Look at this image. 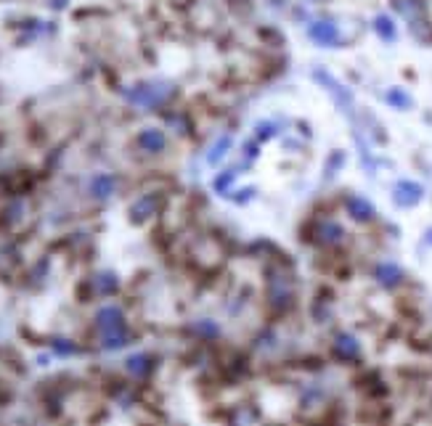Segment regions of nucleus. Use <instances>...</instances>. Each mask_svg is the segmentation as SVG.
Wrapping results in <instances>:
<instances>
[{"label":"nucleus","instance_id":"1","mask_svg":"<svg viewBox=\"0 0 432 426\" xmlns=\"http://www.w3.org/2000/svg\"><path fill=\"white\" fill-rule=\"evenodd\" d=\"M96 328L101 334L104 341V350H119L128 344V323H125V315L117 305H106L96 312Z\"/></svg>","mask_w":432,"mask_h":426},{"label":"nucleus","instance_id":"2","mask_svg":"<svg viewBox=\"0 0 432 426\" xmlns=\"http://www.w3.org/2000/svg\"><path fill=\"white\" fill-rule=\"evenodd\" d=\"M122 96H125V101L138 106V109H157V106H162L170 96H173V85H167V82H138L133 88H125L122 90Z\"/></svg>","mask_w":432,"mask_h":426},{"label":"nucleus","instance_id":"3","mask_svg":"<svg viewBox=\"0 0 432 426\" xmlns=\"http://www.w3.org/2000/svg\"><path fill=\"white\" fill-rule=\"evenodd\" d=\"M308 37H311L316 45H321V48H337V45L343 43L340 27H337L334 21H329V19H316V21H311V24H308Z\"/></svg>","mask_w":432,"mask_h":426},{"label":"nucleus","instance_id":"4","mask_svg":"<svg viewBox=\"0 0 432 426\" xmlns=\"http://www.w3.org/2000/svg\"><path fill=\"white\" fill-rule=\"evenodd\" d=\"M313 77L329 90V93H331V96H334V101L340 103V109H343L345 114H353V96H350V90L345 88L340 80H334L327 69H316Z\"/></svg>","mask_w":432,"mask_h":426},{"label":"nucleus","instance_id":"5","mask_svg":"<svg viewBox=\"0 0 432 426\" xmlns=\"http://www.w3.org/2000/svg\"><path fill=\"white\" fill-rule=\"evenodd\" d=\"M422 199H424V188L419 183H414V180H398L395 188H392V202L403 206V209L417 206Z\"/></svg>","mask_w":432,"mask_h":426},{"label":"nucleus","instance_id":"6","mask_svg":"<svg viewBox=\"0 0 432 426\" xmlns=\"http://www.w3.org/2000/svg\"><path fill=\"white\" fill-rule=\"evenodd\" d=\"M345 209H347V215L356 222H372L377 218V209H374L372 202L363 199V196H358V193H350L345 199Z\"/></svg>","mask_w":432,"mask_h":426},{"label":"nucleus","instance_id":"7","mask_svg":"<svg viewBox=\"0 0 432 426\" xmlns=\"http://www.w3.org/2000/svg\"><path fill=\"white\" fill-rule=\"evenodd\" d=\"M157 212H159V196L144 193L141 199H135L133 204H130V220L144 222V220H149L151 215H157Z\"/></svg>","mask_w":432,"mask_h":426},{"label":"nucleus","instance_id":"8","mask_svg":"<svg viewBox=\"0 0 432 426\" xmlns=\"http://www.w3.org/2000/svg\"><path fill=\"white\" fill-rule=\"evenodd\" d=\"M345 238V228L334 220H321L316 225V241L324 247H334Z\"/></svg>","mask_w":432,"mask_h":426},{"label":"nucleus","instance_id":"9","mask_svg":"<svg viewBox=\"0 0 432 426\" xmlns=\"http://www.w3.org/2000/svg\"><path fill=\"white\" fill-rule=\"evenodd\" d=\"M135 143L144 148L146 154H159V151L167 146V138H164V132L159 130V127H146V130L138 132Z\"/></svg>","mask_w":432,"mask_h":426},{"label":"nucleus","instance_id":"10","mask_svg":"<svg viewBox=\"0 0 432 426\" xmlns=\"http://www.w3.org/2000/svg\"><path fill=\"white\" fill-rule=\"evenodd\" d=\"M331 350H334V355H337L340 360H358L361 344H358V339L353 337V334H337Z\"/></svg>","mask_w":432,"mask_h":426},{"label":"nucleus","instance_id":"11","mask_svg":"<svg viewBox=\"0 0 432 426\" xmlns=\"http://www.w3.org/2000/svg\"><path fill=\"white\" fill-rule=\"evenodd\" d=\"M374 278H377V283H382L385 289H395L403 281V270L395 263H379L374 267Z\"/></svg>","mask_w":432,"mask_h":426},{"label":"nucleus","instance_id":"12","mask_svg":"<svg viewBox=\"0 0 432 426\" xmlns=\"http://www.w3.org/2000/svg\"><path fill=\"white\" fill-rule=\"evenodd\" d=\"M117 188V177L109 175V172H98V175L90 180V193L96 199H109Z\"/></svg>","mask_w":432,"mask_h":426},{"label":"nucleus","instance_id":"13","mask_svg":"<svg viewBox=\"0 0 432 426\" xmlns=\"http://www.w3.org/2000/svg\"><path fill=\"white\" fill-rule=\"evenodd\" d=\"M374 32H377L385 43H395V37H398V27H395V21H392L388 14H379L374 19Z\"/></svg>","mask_w":432,"mask_h":426},{"label":"nucleus","instance_id":"14","mask_svg":"<svg viewBox=\"0 0 432 426\" xmlns=\"http://www.w3.org/2000/svg\"><path fill=\"white\" fill-rule=\"evenodd\" d=\"M231 146H234V138H231V135H221V138H218V141L212 143V148H209L207 164H212V167H215V164L221 162L225 154L231 151Z\"/></svg>","mask_w":432,"mask_h":426},{"label":"nucleus","instance_id":"15","mask_svg":"<svg viewBox=\"0 0 432 426\" xmlns=\"http://www.w3.org/2000/svg\"><path fill=\"white\" fill-rule=\"evenodd\" d=\"M385 101H388L390 106H395V109H401V112H406V109L414 106V98H411L403 88H390L388 93H385Z\"/></svg>","mask_w":432,"mask_h":426},{"label":"nucleus","instance_id":"16","mask_svg":"<svg viewBox=\"0 0 432 426\" xmlns=\"http://www.w3.org/2000/svg\"><path fill=\"white\" fill-rule=\"evenodd\" d=\"M270 296H273V302L276 305H286V302H292L289 296H292V292H289V281L286 278H273V283H270Z\"/></svg>","mask_w":432,"mask_h":426},{"label":"nucleus","instance_id":"17","mask_svg":"<svg viewBox=\"0 0 432 426\" xmlns=\"http://www.w3.org/2000/svg\"><path fill=\"white\" fill-rule=\"evenodd\" d=\"M125 366H128V371L135 373V376H146L151 371V357L149 355H133V357L125 360Z\"/></svg>","mask_w":432,"mask_h":426},{"label":"nucleus","instance_id":"18","mask_svg":"<svg viewBox=\"0 0 432 426\" xmlns=\"http://www.w3.org/2000/svg\"><path fill=\"white\" fill-rule=\"evenodd\" d=\"M96 286H98V292H101V294H112V292L117 289V276H112V273H101V276L96 278Z\"/></svg>","mask_w":432,"mask_h":426},{"label":"nucleus","instance_id":"19","mask_svg":"<svg viewBox=\"0 0 432 426\" xmlns=\"http://www.w3.org/2000/svg\"><path fill=\"white\" fill-rule=\"evenodd\" d=\"M236 175H239L236 170H228V175H221L218 180H215V188H218V191H223V186L228 188V186H231V180H234Z\"/></svg>","mask_w":432,"mask_h":426},{"label":"nucleus","instance_id":"20","mask_svg":"<svg viewBox=\"0 0 432 426\" xmlns=\"http://www.w3.org/2000/svg\"><path fill=\"white\" fill-rule=\"evenodd\" d=\"M276 135V125H260V132H257V138L263 141V138H273Z\"/></svg>","mask_w":432,"mask_h":426},{"label":"nucleus","instance_id":"21","mask_svg":"<svg viewBox=\"0 0 432 426\" xmlns=\"http://www.w3.org/2000/svg\"><path fill=\"white\" fill-rule=\"evenodd\" d=\"M59 353H64V355H69V353H75V344H64V339H56V344H53Z\"/></svg>","mask_w":432,"mask_h":426},{"label":"nucleus","instance_id":"22","mask_svg":"<svg viewBox=\"0 0 432 426\" xmlns=\"http://www.w3.org/2000/svg\"><path fill=\"white\" fill-rule=\"evenodd\" d=\"M427 241H432V228L427 231Z\"/></svg>","mask_w":432,"mask_h":426}]
</instances>
